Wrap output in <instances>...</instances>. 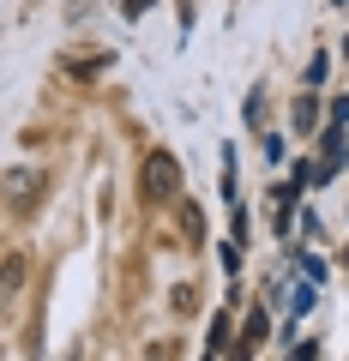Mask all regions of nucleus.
<instances>
[{"label": "nucleus", "mask_w": 349, "mask_h": 361, "mask_svg": "<svg viewBox=\"0 0 349 361\" xmlns=\"http://www.w3.org/2000/svg\"><path fill=\"white\" fill-rule=\"evenodd\" d=\"M145 187H151V193H169V187H175V157L157 151L151 163H145Z\"/></svg>", "instance_id": "obj_1"}, {"label": "nucleus", "mask_w": 349, "mask_h": 361, "mask_svg": "<svg viewBox=\"0 0 349 361\" xmlns=\"http://www.w3.org/2000/svg\"><path fill=\"white\" fill-rule=\"evenodd\" d=\"M313 115H319V109H313V97H301V103H295V127H313Z\"/></svg>", "instance_id": "obj_3"}, {"label": "nucleus", "mask_w": 349, "mask_h": 361, "mask_svg": "<svg viewBox=\"0 0 349 361\" xmlns=\"http://www.w3.org/2000/svg\"><path fill=\"white\" fill-rule=\"evenodd\" d=\"M319 169H325V180L343 169V133H337V121H331V133H325V163H319Z\"/></svg>", "instance_id": "obj_2"}, {"label": "nucleus", "mask_w": 349, "mask_h": 361, "mask_svg": "<svg viewBox=\"0 0 349 361\" xmlns=\"http://www.w3.org/2000/svg\"><path fill=\"white\" fill-rule=\"evenodd\" d=\"M289 361H319V349H313V343H295V355H289Z\"/></svg>", "instance_id": "obj_5"}, {"label": "nucleus", "mask_w": 349, "mask_h": 361, "mask_svg": "<svg viewBox=\"0 0 349 361\" xmlns=\"http://www.w3.org/2000/svg\"><path fill=\"white\" fill-rule=\"evenodd\" d=\"M121 13H127V18H145V13H151V0H127Z\"/></svg>", "instance_id": "obj_4"}]
</instances>
